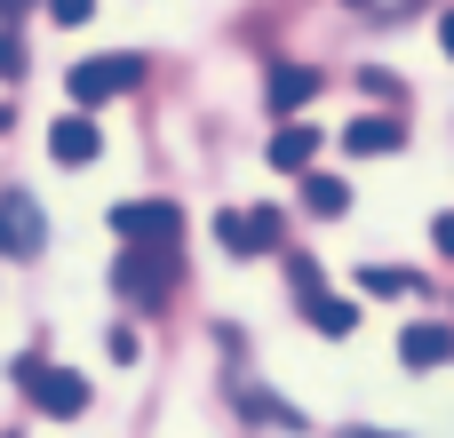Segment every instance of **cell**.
Returning <instances> with one entry per match:
<instances>
[{"instance_id": "6da1fadb", "label": "cell", "mask_w": 454, "mask_h": 438, "mask_svg": "<svg viewBox=\"0 0 454 438\" xmlns=\"http://www.w3.org/2000/svg\"><path fill=\"white\" fill-rule=\"evenodd\" d=\"M136 80H144V56H88V64H72V72H64V96H72L80 112H96V104L128 96Z\"/></svg>"}, {"instance_id": "7a4b0ae2", "label": "cell", "mask_w": 454, "mask_h": 438, "mask_svg": "<svg viewBox=\"0 0 454 438\" xmlns=\"http://www.w3.org/2000/svg\"><path fill=\"white\" fill-rule=\"evenodd\" d=\"M16 383L32 391V407H40V415H64V423H72V415H88V375H72V367H40V351H24V359H16Z\"/></svg>"}, {"instance_id": "3957f363", "label": "cell", "mask_w": 454, "mask_h": 438, "mask_svg": "<svg viewBox=\"0 0 454 438\" xmlns=\"http://www.w3.org/2000/svg\"><path fill=\"white\" fill-rule=\"evenodd\" d=\"M112 231H120V247H184V207H168V199H120Z\"/></svg>"}, {"instance_id": "277c9868", "label": "cell", "mask_w": 454, "mask_h": 438, "mask_svg": "<svg viewBox=\"0 0 454 438\" xmlns=\"http://www.w3.org/2000/svg\"><path fill=\"white\" fill-rule=\"evenodd\" d=\"M176 271H184V263H176V247H128V255H120V295L152 311V303H168V295H176Z\"/></svg>"}, {"instance_id": "5b68a950", "label": "cell", "mask_w": 454, "mask_h": 438, "mask_svg": "<svg viewBox=\"0 0 454 438\" xmlns=\"http://www.w3.org/2000/svg\"><path fill=\"white\" fill-rule=\"evenodd\" d=\"M40 247H48V215H40L24 192H8V199H0V255H8V263H32Z\"/></svg>"}, {"instance_id": "8992f818", "label": "cell", "mask_w": 454, "mask_h": 438, "mask_svg": "<svg viewBox=\"0 0 454 438\" xmlns=\"http://www.w3.org/2000/svg\"><path fill=\"white\" fill-rule=\"evenodd\" d=\"M215 239H223L231 255H271V247L287 239V223H279L271 207H255V215H239V207H223V215H215Z\"/></svg>"}, {"instance_id": "52a82bcc", "label": "cell", "mask_w": 454, "mask_h": 438, "mask_svg": "<svg viewBox=\"0 0 454 438\" xmlns=\"http://www.w3.org/2000/svg\"><path fill=\"white\" fill-rule=\"evenodd\" d=\"M104 152V128L88 120V112H56V128H48V160L56 168H88Z\"/></svg>"}, {"instance_id": "ba28073f", "label": "cell", "mask_w": 454, "mask_h": 438, "mask_svg": "<svg viewBox=\"0 0 454 438\" xmlns=\"http://www.w3.org/2000/svg\"><path fill=\"white\" fill-rule=\"evenodd\" d=\"M319 88H327V80H319L311 64H279V72L263 80V104H271V120H295L303 104H319Z\"/></svg>"}, {"instance_id": "9c48e42d", "label": "cell", "mask_w": 454, "mask_h": 438, "mask_svg": "<svg viewBox=\"0 0 454 438\" xmlns=\"http://www.w3.org/2000/svg\"><path fill=\"white\" fill-rule=\"evenodd\" d=\"M319 144H327V136H319L311 120H279V136H271L263 160H271L279 176H303V168H319Z\"/></svg>"}, {"instance_id": "30bf717a", "label": "cell", "mask_w": 454, "mask_h": 438, "mask_svg": "<svg viewBox=\"0 0 454 438\" xmlns=\"http://www.w3.org/2000/svg\"><path fill=\"white\" fill-rule=\"evenodd\" d=\"M399 359H407L415 375H431V367H447V359H454V335L439 327V319H415V327L399 335Z\"/></svg>"}, {"instance_id": "8fae6325", "label": "cell", "mask_w": 454, "mask_h": 438, "mask_svg": "<svg viewBox=\"0 0 454 438\" xmlns=\"http://www.w3.org/2000/svg\"><path fill=\"white\" fill-rule=\"evenodd\" d=\"M399 144H407V136H399V120H375V112L343 128V152H351V160H383V152H399Z\"/></svg>"}, {"instance_id": "7c38bea8", "label": "cell", "mask_w": 454, "mask_h": 438, "mask_svg": "<svg viewBox=\"0 0 454 438\" xmlns=\"http://www.w3.org/2000/svg\"><path fill=\"white\" fill-rule=\"evenodd\" d=\"M303 207H311L319 223H335V215L351 207V184H343V176H319V168H303Z\"/></svg>"}, {"instance_id": "4fadbf2b", "label": "cell", "mask_w": 454, "mask_h": 438, "mask_svg": "<svg viewBox=\"0 0 454 438\" xmlns=\"http://www.w3.org/2000/svg\"><path fill=\"white\" fill-rule=\"evenodd\" d=\"M303 319H311V327H327V335H351V327H359V311H351V303H335L327 287L303 303Z\"/></svg>"}, {"instance_id": "5bb4252c", "label": "cell", "mask_w": 454, "mask_h": 438, "mask_svg": "<svg viewBox=\"0 0 454 438\" xmlns=\"http://www.w3.org/2000/svg\"><path fill=\"white\" fill-rule=\"evenodd\" d=\"M415 287V271H399V263H367L359 271V295H407Z\"/></svg>"}, {"instance_id": "9a60e30c", "label": "cell", "mask_w": 454, "mask_h": 438, "mask_svg": "<svg viewBox=\"0 0 454 438\" xmlns=\"http://www.w3.org/2000/svg\"><path fill=\"white\" fill-rule=\"evenodd\" d=\"M239 407H247V415H263V423H279V431H303V415H295L287 399H271V391H247Z\"/></svg>"}, {"instance_id": "2e32d148", "label": "cell", "mask_w": 454, "mask_h": 438, "mask_svg": "<svg viewBox=\"0 0 454 438\" xmlns=\"http://www.w3.org/2000/svg\"><path fill=\"white\" fill-rule=\"evenodd\" d=\"M40 8H48V24H64V32H72V24H88V16H96V0H40Z\"/></svg>"}, {"instance_id": "e0dca14e", "label": "cell", "mask_w": 454, "mask_h": 438, "mask_svg": "<svg viewBox=\"0 0 454 438\" xmlns=\"http://www.w3.org/2000/svg\"><path fill=\"white\" fill-rule=\"evenodd\" d=\"M24 72V40H16V24H0V80H16Z\"/></svg>"}, {"instance_id": "ac0fdd59", "label": "cell", "mask_w": 454, "mask_h": 438, "mask_svg": "<svg viewBox=\"0 0 454 438\" xmlns=\"http://www.w3.org/2000/svg\"><path fill=\"white\" fill-rule=\"evenodd\" d=\"M431 239H439V255H454V207L439 215V223H431Z\"/></svg>"}, {"instance_id": "d6986e66", "label": "cell", "mask_w": 454, "mask_h": 438, "mask_svg": "<svg viewBox=\"0 0 454 438\" xmlns=\"http://www.w3.org/2000/svg\"><path fill=\"white\" fill-rule=\"evenodd\" d=\"M32 8H40V0H0V24H24Z\"/></svg>"}, {"instance_id": "ffe728a7", "label": "cell", "mask_w": 454, "mask_h": 438, "mask_svg": "<svg viewBox=\"0 0 454 438\" xmlns=\"http://www.w3.org/2000/svg\"><path fill=\"white\" fill-rule=\"evenodd\" d=\"M439 56H447V64H454V8H447V16H439Z\"/></svg>"}, {"instance_id": "44dd1931", "label": "cell", "mask_w": 454, "mask_h": 438, "mask_svg": "<svg viewBox=\"0 0 454 438\" xmlns=\"http://www.w3.org/2000/svg\"><path fill=\"white\" fill-rule=\"evenodd\" d=\"M0 136H8V104H0Z\"/></svg>"}, {"instance_id": "7402d4cb", "label": "cell", "mask_w": 454, "mask_h": 438, "mask_svg": "<svg viewBox=\"0 0 454 438\" xmlns=\"http://www.w3.org/2000/svg\"><path fill=\"white\" fill-rule=\"evenodd\" d=\"M351 8H375V0H351Z\"/></svg>"}, {"instance_id": "603a6c76", "label": "cell", "mask_w": 454, "mask_h": 438, "mask_svg": "<svg viewBox=\"0 0 454 438\" xmlns=\"http://www.w3.org/2000/svg\"><path fill=\"white\" fill-rule=\"evenodd\" d=\"M407 8H423V0H407Z\"/></svg>"}]
</instances>
